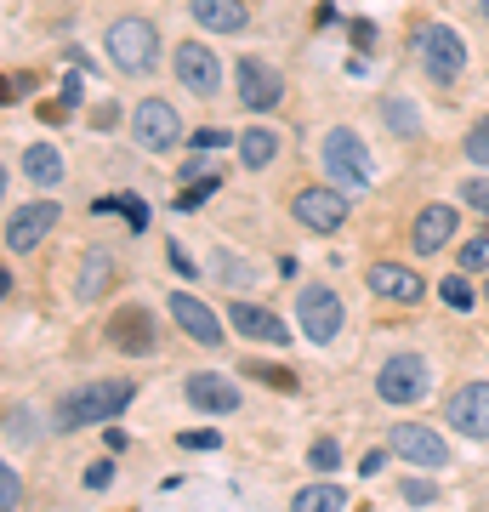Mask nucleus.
Segmentation results:
<instances>
[{"instance_id":"2f4dec72","label":"nucleus","mask_w":489,"mask_h":512,"mask_svg":"<svg viewBox=\"0 0 489 512\" xmlns=\"http://www.w3.org/2000/svg\"><path fill=\"white\" fill-rule=\"evenodd\" d=\"M461 268H467V274H489V234L461 245Z\"/></svg>"},{"instance_id":"39448f33","label":"nucleus","mask_w":489,"mask_h":512,"mask_svg":"<svg viewBox=\"0 0 489 512\" xmlns=\"http://www.w3.org/2000/svg\"><path fill=\"white\" fill-rule=\"evenodd\" d=\"M296 325H302V336H308V342L330 348V342L342 336V325H347L342 296L330 291V285H302V296H296Z\"/></svg>"},{"instance_id":"5701e85b","label":"nucleus","mask_w":489,"mask_h":512,"mask_svg":"<svg viewBox=\"0 0 489 512\" xmlns=\"http://www.w3.org/2000/svg\"><path fill=\"white\" fill-rule=\"evenodd\" d=\"M273 160H279V131L251 126L245 137H239V165H245V171H268Z\"/></svg>"},{"instance_id":"72a5a7b5","label":"nucleus","mask_w":489,"mask_h":512,"mask_svg":"<svg viewBox=\"0 0 489 512\" xmlns=\"http://www.w3.org/2000/svg\"><path fill=\"white\" fill-rule=\"evenodd\" d=\"M97 211H120L131 222V234H148V211L137 200H97Z\"/></svg>"},{"instance_id":"a18cd8bd","label":"nucleus","mask_w":489,"mask_h":512,"mask_svg":"<svg viewBox=\"0 0 489 512\" xmlns=\"http://www.w3.org/2000/svg\"><path fill=\"white\" fill-rule=\"evenodd\" d=\"M484 302H489V279H484Z\"/></svg>"},{"instance_id":"dca6fc26","label":"nucleus","mask_w":489,"mask_h":512,"mask_svg":"<svg viewBox=\"0 0 489 512\" xmlns=\"http://www.w3.org/2000/svg\"><path fill=\"white\" fill-rule=\"evenodd\" d=\"M364 279H370V291H376V296H387V302H404V308L427 296V279H421L410 262H370V274H364Z\"/></svg>"},{"instance_id":"9b49d317","label":"nucleus","mask_w":489,"mask_h":512,"mask_svg":"<svg viewBox=\"0 0 489 512\" xmlns=\"http://www.w3.org/2000/svg\"><path fill=\"white\" fill-rule=\"evenodd\" d=\"M57 222H63V205H57V200H35V205H23V211H12V217H6V251H12V256L35 251Z\"/></svg>"},{"instance_id":"20e7f679","label":"nucleus","mask_w":489,"mask_h":512,"mask_svg":"<svg viewBox=\"0 0 489 512\" xmlns=\"http://www.w3.org/2000/svg\"><path fill=\"white\" fill-rule=\"evenodd\" d=\"M433 393V365L421 353H387V365L376 370V399L381 404H421Z\"/></svg>"},{"instance_id":"7c9ffc66","label":"nucleus","mask_w":489,"mask_h":512,"mask_svg":"<svg viewBox=\"0 0 489 512\" xmlns=\"http://www.w3.org/2000/svg\"><path fill=\"white\" fill-rule=\"evenodd\" d=\"M399 495L410 501V507H438V484H433V478H404Z\"/></svg>"},{"instance_id":"0eeeda50","label":"nucleus","mask_w":489,"mask_h":512,"mask_svg":"<svg viewBox=\"0 0 489 512\" xmlns=\"http://www.w3.org/2000/svg\"><path fill=\"white\" fill-rule=\"evenodd\" d=\"M290 211H296V222L308 228V234H342L347 217H353V194L347 188H302L296 200H290Z\"/></svg>"},{"instance_id":"a211bd4d","label":"nucleus","mask_w":489,"mask_h":512,"mask_svg":"<svg viewBox=\"0 0 489 512\" xmlns=\"http://www.w3.org/2000/svg\"><path fill=\"white\" fill-rule=\"evenodd\" d=\"M455 239V205H421L416 222H410V245L416 256H433Z\"/></svg>"},{"instance_id":"9d476101","label":"nucleus","mask_w":489,"mask_h":512,"mask_svg":"<svg viewBox=\"0 0 489 512\" xmlns=\"http://www.w3.org/2000/svg\"><path fill=\"white\" fill-rule=\"evenodd\" d=\"M387 450H393V456L399 461H416V467H444V461H450V444L438 439L433 427H421V421H399V427H393V433H387Z\"/></svg>"},{"instance_id":"ddd939ff","label":"nucleus","mask_w":489,"mask_h":512,"mask_svg":"<svg viewBox=\"0 0 489 512\" xmlns=\"http://www.w3.org/2000/svg\"><path fill=\"white\" fill-rule=\"evenodd\" d=\"M177 80L188 86L194 97H217L222 92V57L200 40H182L177 46Z\"/></svg>"},{"instance_id":"4c0bfd02","label":"nucleus","mask_w":489,"mask_h":512,"mask_svg":"<svg viewBox=\"0 0 489 512\" xmlns=\"http://www.w3.org/2000/svg\"><path fill=\"white\" fill-rule=\"evenodd\" d=\"M256 376V382H268V387H279V393H296V376H285L279 365H245Z\"/></svg>"},{"instance_id":"aec40b11","label":"nucleus","mask_w":489,"mask_h":512,"mask_svg":"<svg viewBox=\"0 0 489 512\" xmlns=\"http://www.w3.org/2000/svg\"><path fill=\"white\" fill-rule=\"evenodd\" d=\"M188 18L200 23L205 35H239L251 23V6L245 0H188Z\"/></svg>"},{"instance_id":"c85d7f7f","label":"nucleus","mask_w":489,"mask_h":512,"mask_svg":"<svg viewBox=\"0 0 489 512\" xmlns=\"http://www.w3.org/2000/svg\"><path fill=\"white\" fill-rule=\"evenodd\" d=\"M461 148H467V160L478 165V171H489V114L467 131V143H461Z\"/></svg>"},{"instance_id":"2eb2a0df","label":"nucleus","mask_w":489,"mask_h":512,"mask_svg":"<svg viewBox=\"0 0 489 512\" xmlns=\"http://www.w3.org/2000/svg\"><path fill=\"white\" fill-rule=\"evenodd\" d=\"M279 97H285L279 69L262 63V57H239V103L256 109V114H268V109H279Z\"/></svg>"},{"instance_id":"c756f323","label":"nucleus","mask_w":489,"mask_h":512,"mask_svg":"<svg viewBox=\"0 0 489 512\" xmlns=\"http://www.w3.org/2000/svg\"><path fill=\"white\" fill-rule=\"evenodd\" d=\"M438 296H444V302H450L455 313H467V308H472V285H467V268H461V274H450V279H444V285H438Z\"/></svg>"},{"instance_id":"79ce46f5","label":"nucleus","mask_w":489,"mask_h":512,"mask_svg":"<svg viewBox=\"0 0 489 512\" xmlns=\"http://www.w3.org/2000/svg\"><path fill=\"white\" fill-rule=\"evenodd\" d=\"M381 467H387V450H370V456L359 461V473H364V478H376Z\"/></svg>"},{"instance_id":"a19ab883","label":"nucleus","mask_w":489,"mask_h":512,"mask_svg":"<svg viewBox=\"0 0 489 512\" xmlns=\"http://www.w3.org/2000/svg\"><path fill=\"white\" fill-rule=\"evenodd\" d=\"M171 268H177L182 279H200V268H194V262H188V251H182V245H171Z\"/></svg>"},{"instance_id":"ea45409f","label":"nucleus","mask_w":489,"mask_h":512,"mask_svg":"<svg viewBox=\"0 0 489 512\" xmlns=\"http://www.w3.org/2000/svg\"><path fill=\"white\" fill-rule=\"evenodd\" d=\"M114 484V461H91L86 467V490H109Z\"/></svg>"},{"instance_id":"6ab92c4d","label":"nucleus","mask_w":489,"mask_h":512,"mask_svg":"<svg viewBox=\"0 0 489 512\" xmlns=\"http://www.w3.org/2000/svg\"><path fill=\"white\" fill-rule=\"evenodd\" d=\"M188 404L205 410V416H234L239 410V387L217 370H200V376H188Z\"/></svg>"},{"instance_id":"cd10ccee","label":"nucleus","mask_w":489,"mask_h":512,"mask_svg":"<svg viewBox=\"0 0 489 512\" xmlns=\"http://www.w3.org/2000/svg\"><path fill=\"white\" fill-rule=\"evenodd\" d=\"M308 467H313V473H336V467H342V444H336V439H313Z\"/></svg>"},{"instance_id":"393cba45","label":"nucleus","mask_w":489,"mask_h":512,"mask_svg":"<svg viewBox=\"0 0 489 512\" xmlns=\"http://www.w3.org/2000/svg\"><path fill=\"white\" fill-rule=\"evenodd\" d=\"M205 274L222 279V285H245V279H256V268L245 262V256H234V251H211L205 256Z\"/></svg>"},{"instance_id":"412c9836","label":"nucleus","mask_w":489,"mask_h":512,"mask_svg":"<svg viewBox=\"0 0 489 512\" xmlns=\"http://www.w3.org/2000/svg\"><path fill=\"white\" fill-rule=\"evenodd\" d=\"M114 279H120L114 251H86L80 274H74V296H80V302H103V296L114 291Z\"/></svg>"},{"instance_id":"1a4fd4ad","label":"nucleus","mask_w":489,"mask_h":512,"mask_svg":"<svg viewBox=\"0 0 489 512\" xmlns=\"http://www.w3.org/2000/svg\"><path fill=\"white\" fill-rule=\"evenodd\" d=\"M444 421H450L461 439L472 444H489V382H467L455 387L450 404H444Z\"/></svg>"},{"instance_id":"bb28decb","label":"nucleus","mask_w":489,"mask_h":512,"mask_svg":"<svg viewBox=\"0 0 489 512\" xmlns=\"http://www.w3.org/2000/svg\"><path fill=\"white\" fill-rule=\"evenodd\" d=\"M35 410H23V404H12V410H6V444H12V450H18V444H35Z\"/></svg>"},{"instance_id":"423d86ee","label":"nucleus","mask_w":489,"mask_h":512,"mask_svg":"<svg viewBox=\"0 0 489 512\" xmlns=\"http://www.w3.org/2000/svg\"><path fill=\"white\" fill-rule=\"evenodd\" d=\"M416 57L438 86L461 80V69H467V46H461V35H455L450 23H421L416 29Z\"/></svg>"},{"instance_id":"c03bdc74","label":"nucleus","mask_w":489,"mask_h":512,"mask_svg":"<svg viewBox=\"0 0 489 512\" xmlns=\"http://www.w3.org/2000/svg\"><path fill=\"white\" fill-rule=\"evenodd\" d=\"M478 12H484V23H489V0H478Z\"/></svg>"},{"instance_id":"37998d69","label":"nucleus","mask_w":489,"mask_h":512,"mask_svg":"<svg viewBox=\"0 0 489 512\" xmlns=\"http://www.w3.org/2000/svg\"><path fill=\"white\" fill-rule=\"evenodd\" d=\"M103 439H109V450H114V456H120V450H126V433H120V427H114V421H109V427H103Z\"/></svg>"},{"instance_id":"a878e982","label":"nucleus","mask_w":489,"mask_h":512,"mask_svg":"<svg viewBox=\"0 0 489 512\" xmlns=\"http://www.w3.org/2000/svg\"><path fill=\"white\" fill-rule=\"evenodd\" d=\"M381 120H387V126L399 131V137H416V131H421L416 109H410V103H404V97H387V103H381Z\"/></svg>"},{"instance_id":"b1692460","label":"nucleus","mask_w":489,"mask_h":512,"mask_svg":"<svg viewBox=\"0 0 489 512\" xmlns=\"http://www.w3.org/2000/svg\"><path fill=\"white\" fill-rule=\"evenodd\" d=\"M290 507H296V512H342L347 507V490H342V484H302Z\"/></svg>"},{"instance_id":"f8f14e48","label":"nucleus","mask_w":489,"mask_h":512,"mask_svg":"<svg viewBox=\"0 0 489 512\" xmlns=\"http://www.w3.org/2000/svg\"><path fill=\"white\" fill-rule=\"evenodd\" d=\"M165 313H171V325H177L188 342H200V348H222V336H228L217 313L205 308L200 296H188V291L171 296V302H165Z\"/></svg>"},{"instance_id":"c9c22d12","label":"nucleus","mask_w":489,"mask_h":512,"mask_svg":"<svg viewBox=\"0 0 489 512\" xmlns=\"http://www.w3.org/2000/svg\"><path fill=\"white\" fill-rule=\"evenodd\" d=\"M461 200H467L478 217H489V177H467V183H461Z\"/></svg>"},{"instance_id":"473e14b6","label":"nucleus","mask_w":489,"mask_h":512,"mask_svg":"<svg viewBox=\"0 0 489 512\" xmlns=\"http://www.w3.org/2000/svg\"><path fill=\"white\" fill-rule=\"evenodd\" d=\"M0 507H6V512L23 507V478H18V467H12V461L0 467Z\"/></svg>"},{"instance_id":"f257e3e1","label":"nucleus","mask_w":489,"mask_h":512,"mask_svg":"<svg viewBox=\"0 0 489 512\" xmlns=\"http://www.w3.org/2000/svg\"><path fill=\"white\" fill-rule=\"evenodd\" d=\"M137 399V387L126 382V376H114V382H86L74 387V393H63L57 399V433H80V427H109L126 404Z\"/></svg>"},{"instance_id":"58836bf2","label":"nucleus","mask_w":489,"mask_h":512,"mask_svg":"<svg viewBox=\"0 0 489 512\" xmlns=\"http://www.w3.org/2000/svg\"><path fill=\"white\" fill-rule=\"evenodd\" d=\"M222 143H234L222 126H200V131H194V148H200V154H211V148H222Z\"/></svg>"},{"instance_id":"f03ea898","label":"nucleus","mask_w":489,"mask_h":512,"mask_svg":"<svg viewBox=\"0 0 489 512\" xmlns=\"http://www.w3.org/2000/svg\"><path fill=\"white\" fill-rule=\"evenodd\" d=\"M103 52L120 74H148L160 63V29L148 18H114L109 35H103Z\"/></svg>"},{"instance_id":"4468645a","label":"nucleus","mask_w":489,"mask_h":512,"mask_svg":"<svg viewBox=\"0 0 489 512\" xmlns=\"http://www.w3.org/2000/svg\"><path fill=\"white\" fill-rule=\"evenodd\" d=\"M109 342H114V353L148 359V353L160 348V325H154V313H148V308H120L109 319Z\"/></svg>"},{"instance_id":"4be33fe9","label":"nucleus","mask_w":489,"mask_h":512,"mask_svg":"<svg viewBox=\"0 0 489 512\" xmlns=\"http://www.w3.org/2000/svg\"><path fill=\"white\" fill-rule=\"evenodd\" d=\"M23 177L35 188H63V154H57V143H29L23 148Z\"/></svg>"},{"instance_id":"e433bc0d","label":"nucleus","mask_w":489,"mask_h":512,"mask_svg":"<svg viewBox=\"0 0 489 512\" xmlns=\"http://www.w3.org/2000/svg\"><path fill=\"white\" fill-rule=\"evenodd\" d=\"M217 188H222V177H205V183H194L188 194H177V211H194V205H205Z\"/></svg>"},{"instance_id":"6e6552de","label":"nucleus","mask_w":489,"mask_h":512,"mask_svg":"<svg viewBox=\"0 0 489 512\" xmlns=\"http://www.w3.org/2000/svg\"><path fill=\"white\" fill-rule=\"evenodd\" d=\"M131 137H137L148 154H171V148L182 143L177 109H171L165 97H143V103H137V114H131Z\"/></svg>"},{"instance_id":"f704fd0d","label":"nucleus","mask_w":489,"mask_h":512,"mask_svg":"<svg viewBox=\"0 0 489 512\" xmlns=\"http://www.w3.org/2000/svg\"><path fill=\"white\" fill-rule=\"evenodd\" d=\"M182 450H222V433L217 427H188V433H177Z\"/></svg>"},{"instance_id":"7ed1b4c3","label":"nucleus","mask_w":489,"mask_h":512,"mask_svg":"<svg viewBox=\"0 0 489 512\" xmlns=\"http://www.w3.org/2000/svg\"><path fill=\"white\" fill-rule=\"evenodd\" d=\"M319 160H325V177L336 188H347V194H364V188L376 183V160H370V148L359 143V131H347V126H336L325 137Z\"/></svg>"},{"instance_id":"f3484780","label":"nucleus","mask_w":489,"mask_h":512,"mask_svg":"<svg viewBox=\"0 0 489 512\" xmlns=\"http://www.w3.org/2000/svg\"><path fill=\"white\" fill-rule=\"evenodd\" d=\"M228 325H234L245 342H268V348H285L290 336H296L273 308H251V302H234V308H228Z\"/></svg>"}]
</instances>
